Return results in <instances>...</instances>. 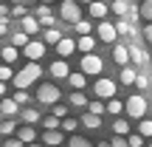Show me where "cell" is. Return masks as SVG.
I'll list each match as a JSON object with an SVG mask.
<instances>
[{"label": "cell", "mask_w": 152, "mask_h": 147, "mask_svg": "<svg viewBox=\"0 0 152 147\" xmlns=\"http://www.w3.org/2000/svg\"><path fill=\"white\" fill-rule=\"evenodd\" d=\"M39 76H42V65H37V60H28V65H23L11 82H14V88H31Z\"/></svg>", "instance_id": "obj_1"}, {"label": "cell", "mask_w": 152, "mask_h": 147, "mask_svg": "<svg viewBox=\"0 0 152 147\" xmlns=\"http://www.w3.org/2000/svg\"><path fill=\"white\" fill-rule=\"evenodd\" d=\"M79 68H82V74H87V76H99V74H102V68H104V60L90 51V54H82Z\"/></svg>", "instance_id": "obj_2"}, {"label": "cell", "mask_w": 152, "mask_h": 147, "mask_svg": "<svg viewBox=\"0 0 152 147\" xmlns=\"http://www.w3.org/2000/svg\"><path fill=\"white\" fill-rule=\"evenodd\" d=\"M37 99H39L42 105H56V102L62 99V91H59L56 85H51V82H45V85L37 88Z\"/></svg>", "instance_id": "obj_3"}, {"label": "cell", "mask_w": 152, "mask_h": 147, "mask_svg": "<svg viewBox=\"0 0 152 147\" xmlns=\"http://www.w3.org/2000/svg\"><path fill=\"white\" fill-rule=\"evenodd\" d=\"M124 110L132 116V119H144V113H147V99H144L141 93H132V96L127 99Z\"/></svg>", "instance_id": "obj_4"}, {"label": "cell", "mask_w": 152, "mask_h": 147, "mask_svg": "<svg viewBox=\"0 0 152 147\" xmlns=\"http://www.w3.org/2000/svg\"><path fill=\"white\" fill-rule=\"evenodd\" d=\"M59 14H62V20H68V23H79V20H82L79 0H62V6H59Z\"/></svg>", "instance_id": "obj_5"}, {"label": "cell", "mask_w": 152, "mask_h": 147, "mask_svg": "<svg viewBox=\"0 0 152 147\" xmlns=\"http://www.w3.org/2000/svg\"><path fill=\"white\" fill-rule=\"evenodd\" d=\"M93 91H96V96H99V99H113L118 88H115V82H113V79H104V76H99Z\"/></svg>", "instance_id": "obj_6"}, {"label": "cell", "mask_w": 152, "mask_h": 147, "mask_svg": "<svg viewBox=\"0 0 152 147\" xmlns=\"http://www.w3.org/2000/svg\"><path fill=\"white\" fill-rule=\"evenodd\" d=\"M99 40H102V43H115V40H118V28H115V23H110V20L99 23Z\"/></svg>", "instance_id": "obj_7"}, {"label": "cell", "mask_w": 152, "mask_h": 147, "mask_svg": "<svg viewBox=\"0 0 152 147\" xmlns=\"http://www.w3.org/2000/svg\"><path fill=\"white\" fill-rule=\"evenodd\" d=\"M23 54H26L28 60H42L45 57V40H31V43L23 48Z\"/></svg>", "instance_id": "obj_8"}, {"label": "cell", "mask_w": 152, "mask_h": 147, "mask_svg": "<svg viewBox=\"0 0 152 147\" xmlns=\"http://www.w3.org/2000/svg\"><path fill=\"white\" fill-rule=\"evenodd\" d=\"M147 60H149L147 51H144L138 43H132V40H130V62H132V65H147Z\"/></svg>", "instance_id": "obj_9"}, {"label": "cell", "mask_w": 152, "mask_h": 147, "mask_svg": "<svg viewBox=\"0 0 152 147\" xmlns=\"http://www.w3.org/2000/svg\"><path fill=\"white\" fill-rule=\"evenodd\" d=\"M113 60L118 62V65H130V45L115 43V45H113Z\"/></svg>", "instance_id": "obj_10"}, {"label": "cell", "mask_w": 152, "mask_h": 147, "mask_svg": "<svg viewBox=\"0 0 152 147\" xmlns=\"http://www.w3.org/2000/svg\"><path fill=\"white\" fill-rule=\"evenodd\" d=\"M20 28L26 34H37L39 28H42V23H39V17H31V14H26V17H20Z\"/></svg>", "instance_id": "obj_11"}, {"label": "cell", "mask_w": 152, "mask_h": 147, "mask_svg": "<svg viewBox=\"0 0 152 147\" xmlns=\"http://www.w3.org/2000/svg\"><path fill=\"white\" fill-rule=\"evenodd\" d=\"M62 142H65V136H62L59 127H51V130L42 133V144H48V147H56V144H62Z\"/></svg>", "instance_id": "obj_12"}, {"label": "cell", "mask_w": 152, "mask_h": 147, "mask_svg": "<svg viewBox=\"0 0 152 147\" xmlns=\"http://www.w3.org/2000/svg\"><path fill=\"white\" fill-rule=\"evenodd\" d=\"M107 3H102V0H93V3H87V14L93 17V20H102V17H107Z\"/></svg>", "instance_id": "obj_13"}, {"label": "cell", "mask_w": 152, "mask_h": 147, "mask_svg": "<svg viewBox=\"0 0 152 147\" xmlns=\"http://www.w3.org/2000/svg\"><path fill=\"white\" fill-rule=\"evenodd\" d=\"M51 74H54L56 79H68V76H71V65L65 62V57H59V60L51 65Z\"/></svg>", "instance_id": "obj_14"}, {"label": "cell", "mask_w": 152, "mask_h": 147, "mask_svg": "<svg viewBox=\"0 0 152 147\" xmlns=\"http://www.w3.org/2000/svg\"><path fill=\"white\" fill-rule=\"evenodd\" d=\"M73 51H76V40H71V37H62L59 43H56V54L65 57V60L73 54Z\"/></svg>", "instance_id": "obj_15"}, {"label": "cell", "mask_w": 152, "mask_h": 147, "mask_svg": "<svg viewBox=\"0 0 152 147\" xmlns=\"http://www.w3.org/2000/svg\"><path fill=\"white\" fill-rule=\"evenodd\" d=\"M93 48H96V40H93L90 34H79V40H76V51H82V54H90Z\"/></svg>", "instance_id": "obj_16"}, {"label": "cell", "mask_w": 152, "mask_h": 147, "mask_svg": "<svg viewBox=\"0 0 152 147\" xmlns=\"http://www.w3.org/2000/svg\"><path fill=\"white\" fill-rule=\"evenodd\" d=\"M82 125H85L87 130H96V127H102V116H99V113H90V110H87V113L82 116Z\"/></svg>", "instance_id": "obj_17"}, {"label": "cell", "mask_w": 152, "mask_h": 147, "mask_svg": "<svg viewBox=\"0 0 152 147\" xmlns=\"http://www.w3.org/2000/svg\"><path fill=\"white\" fill-rule=\"evenodd\" d=\"M28 43H31V34H26L23 28H20V31H14V34H11V45H17V48H26Z\"/></svg>", "instance_id": "obj_18"}, {"label": "cell", "mask_w": 152, "mask_h": 147, "mask_svg": "<svg viewBox=\"0 0 152 147\" xmlns=\"http://www.w3.org/2000/svg\"><path fill=\"white\" fill-rule=\"evenodd\" d=\"M34 139H37V130H34L31 125H26V122H23V127H20V142H23V144H31Z\"/></svg>", "instance_id": "obj_19"}, {"label": "cell", "mask_w": 152, "mask_h": 147, "mask_svg": "<svg viewBox=\"0 0 152 147\" xmlns=\"http://www.w3.org/2000/svg\"><path fill=\"white\" fill-rule=\"evenodd\" d=\"M17 110H20L17 99H3V102H0V113H6V116H14Z\"/></svg>", "instance_id": "obj_20"}, {"label": "cell", "mask_w": 152, "mask_h": 147, "mask_svg": "<svg viewBox=\"0 0 152 147\" xmlns=\"http://www.w3.org/2000/svg\"><path fill=\"white\" fill-rule=\"evenodd\" d=\"M20 119L26 122V125H34V122H39V119H42V113H39V110L26 108V110H20Z\"/></svg>", "instance_id": "obj_21"}, {"label": "cell", "mask_w": 152, "mask_h": 147, "mask_svg": "<svg viewBox=\"0 0 152 147\" xmlns=\"http://www.w3.org/2000/svg\"><path fill=\"white\" fill-rule=\"evenodd\" d=\"M115 28H118V34H124V37H135V26H132V23L130 20H118V23H115Z\"/></svg>", "instance_id": "obj_22"}, {"label": "cell", "mask_w": 152, "mask_h": 147, "mask_svg": "<svg viewBox=\"0 0 152 147\" xmlns=\"http://www.w3.org/2000/svg\"><path fill=\"white\" fill-rule=\"evenodd\" d=\"M110 9H113V14H118V17H127V14H130V3H127V0H113Z\"/></svg>", "instance_id": "obj_23"}, {"label": "cell", "mask_w": 152, "mask_h": 147, "mask_svg": "<svg viewBox=\"0 0 152 147\" xmlns=\"http://www.w3.org/2000/svg\"><path fill=\"white\" fill-rule=\"evenodd\" d=\"M42 40H45V43H59V40H62V34H59V28H54V26H48V28H45V31H42Z\"/></svg>", "instance_id": "obj_24"}, {"label": "cell", "mask_w": 152, "mask_h": 147, "mask_svg": "<svg viewBox=\"0 0 152 147\" xmlns=\"http://www.w3.org/2000/svg\"><path fill=\"white\" fill-rule=\"evenodd\" d=\"M138 133L144 139H152V119H138Z\"/></svg>", "instance_id": "obj_25"}, {"label": "cell", "mask_w": 152, "mask_h": 147, "mask_svg": "<svg viewBox=\"0 0 152 147\" xmlns=\"http://www.w3.org/2000/svg\"><path fill=\"white\" fill-rule=\"evenodd\" d=\"M135 71H132L130 65H121V82H124V85H132V82H135Z\"/></svg>", "instance_id": "obj_26"}, {"label": "cell", "mask_w": 152, "mask_h": 147, "mask_svg": "<svg viewBox=\"0 0 152 147\" xmlns=\"http://www.w3.org/2000/svg\"><path fill=\"white\" fill-rule=\"evenodd\" d=\"M0 51H3V62H9V65L17 60V45H6V48H0Z\"/></svg>", "instance_id": "obj_27"}, {"label": "cell", "mask_w": 152, "mask_h": 147, "mask_svg": "<svg viewBox=\"0 0 152 147\" xmlns=\"http://www.w3.org/2000/svg\"><path fill=\"white\" fill-rule=\"evenodd\" d=\"M71 105H73V108H87L85 93H82V91H73V93H71Z\"/></svg>", "instance_id": "obj_28"}, {"label": "cell", "mask_w": 152, "mask_h": 147, "mask_svg": "<svg viewBox=\"0 0 152 147\" xmlns=\"http://www.w3.org/2000/svg\"><path fill=\"white\" fill-rule=\"evenodd\" d=\"M59 125H62V119H59L56 113H51V116H45V119H42V127H45V130H51V127H59Z\"/></svg>", "instance_id": "obj_29"}, {"label": "cell", "mask_w": 152, "mask_h": 147, "mask_svg": "<svg viewBox=\"0 0 152 147\" xmlns=\"http://www.w3.org/2000/svg\"><path fill=\"white\" fill-rule=\"evenodd\" d=\"M85 79H87V74H71V76H68L71 88H85Z\"/></svg>", "instance_id": "obj_30"}, {"label": "cell", "mask_w": 152, "mask_h": 147, "mask_svg": "<svg viewBox=\"0 0 152 147\" xmlns=\"http://www.w3.org/2000/svg\"><path fill=\"white\" fill-rule=\"evenodd\" d=\"M87 110H90V113H99V116L107 113V108L102 105V99H96V102H87Z\"/></svg>", "instance_id": "obj_31"}, {"label": "cell", "mask_w": 152, "mask_h": 147, "mask_svg": "<svg viewBox=\"0 0 152 147\" xmlns=\"http://www.w3.org/2000/svg\"><path fill=\"white\" fill-rule=\"evenodd\" d=\"M68 147H93V144L87 142L85 136H71V142H68Z\"/></svg>", "instance_id": "obj_32"}, {"label": "cell", "mask_w": 152, "mask_h": 147, "mask_svg": "<svg viewBox=\"0 0 152 147\" xmlns=\"http://www.w3.org/2000/svg\"><path fill=\"white\" fill-rule=\"evenodd\" d=\"M141 17L152 23V0H144V3H141Z\"/></svg>", "instance_id": "obj_33"}, {"label": "cell", "mask_w": 152, "mask_h": 147, "mask_svg": "<svg viewBox=\"0 0 152 147\" xmlns=\"http://www.w3.org/2000/svg\"><path fill=\"white\" fill-rule=\"evenodd\" d=\"M73 28H76V31H79V34H90V20H79V23H73Z\"/></svg>", "instance_id": "obj_34"}, {"label": "cell", "mask_w": 152, "mask_h": 147, "mask_svg": "<svg viewBox=\"0 0 152 147\" xmlns=\"http://www.w3.org/2000/svg\"><path fill=\"white\" fill-rule=\"evenodd\" d=\"M37 17H39V20H45V17H54V14H51V3H39Z\"/></svg>", "instance_id": "obj_35"}, {"label": "cell", "mask_w": 152, "mask_h": 147, "mask_svg": "<svg viewBox=\"0 0 152 147\" xmlns=\"http://www.w3.org/2000/svg\"><path fill=\"white\" fill-rule=\"evenodd\" d=\"M14 130H17V125H14V122H0V133H3V136H11Z\"/></svg>", "instance_id": "obj_36"}, {"label": "cell", "mask_w": 152, "mask_h": 147, "mask_svg": "<svg viewBox=\"0 0 152 147\" xmlns=\"http://www.w3.org/2000/svg\"><path fill=\"white\" fill-rule=\"evenodd\" d=\"M127 130H130V125H127L124 119H118V122H115V125H113V133H118V136H124Z\"/></svg>", "instance_id": "obj_37"}, {"label": "cell", "mask_w": 152, "mask_h": 147, "mask_svg": "<svg viewBox=\"0 0 152 147\" xmlns=\"http://www.w3.org/2000/svg\"><path fill=\"white\" fill-rule=\"evenodd\" d=\"M0 79H3V82L14 79V71H11V65H0Z\"/></svg>", "instance_id": "obj_38"}, {"label": "cell", "mask_w": 152, "mask_h": 147, "mask_svg": "<svg viewBox=\"0 0 152 147\" xmlns=\"http://www.w3.org/2000/svg\"><path fill=\"white\" fill-rule=\"evenodd\" d=\"M107 110H110V113H121V110H124V105L113 96V99H110V105H107Z\"/></svg>", "instance_id": "obj_39"}, {"label": "cell", "mask_w": 152, "mask_h": 147, "mask_svg": "<svg viewBox=\"0 0 152 147\" xmlns=\"http://www.w3.org/2000/svg\"><path fill=\"white\" fill-rule=\"evenodd\" d=\"M26 3H14V9H11V17H26Z\"/></svg>", "instance_id": "obj_40"}, {"label": "cell", "mask_w": 152, "mask_h": 147, "mask_svg": "<svg viewBox=\"0 0 152 147\" xmlns=\"http://www.w3.org/2000/svg\"><path fill=\"white\" fill-rule=\"evenodd\" d=\"M76 127H79V122H76V119H62V130H68V133H73Z\"/></svg>", "instance_id": "obj_41"}, {"label": "cell", "mask_w": 152, "mask_h": 147, "mask_svg": "<svg viewBox=\"0 0 152 147\" xmlns=\"http://www.w3.org/2000/svg\"><path fill=\"white\" fill-rule=\"evenodd\" d=\"M14 99H17V105H28V93L23 91V88H17V93H14Z\"/></svg>", "instance_id": "obj_42"}, {"label": "cell", "mask_w": 152, "mask_h": 147, "mask_svg": "<svg viewBox=\"0 0 152 147\" xmlns=\"http://www.w3.org/2000/svg\"><path fill=\"white\" fill-rule=\"evenodd\" d=\"M127 142H130V147H141L144 144V136H141V133H135V136H130Z\"/></svg>", "instance_id": "obj_43"}, {"label": "cell", "mask_w": 152, "mask_h": 147, "mask_svg": "<svg viewBox=\"0 0 152 147\" xmlns=\"http://www.w3.org/2000/svg\"><path fill=\"white\" fill-rule=\"evenodd\" d=\"M113 147H130V142H127L124 136H118V133H115V139H113Z\"/></svg>", "instance_id": "obj_44"}, {"label": "cell", "mask_w": 152, "mask_h": 147, "mask_svg": "<svg viewBox=\"0 0 152 147\" xmlns=\"http://www.w3.org/2000/svg\"><path fill=\"white\" fill-rule=\"evenodd\" d=\"M135 85H138V88H149V79H147V76H141V74H138V76H135Z\"/></svg>", "instance_id": "obj_45"}, {"label": "cell", "mask_w": 152, "mask_h": 147, "mask_svg": "<svg viewBox=\"0 0 152 147\" xmlns=\"http://www.w3.org/2000/svg\"><path fill=\"white\" fill-rule=\"evenodd\" d=\"M144 40H147V43H152V23H147V26H144Z\"/></svg>", "instance_id": "obj_46"}, {"label": "cell", "mask_w": 152, "mask_h": 147, "mask_svg": "<svg viewBox=\"0 0 152 147\" xmlns=\"http://www.w3.org/2000/svg\"><path fill=\"white\" fill-rule=\"evenodd\" d=\"M6 34H9V17L0 20V37H6Z\"/></svg>", "instance_id": "obj_47"}, {"label": "cell", "mask_w": 152, "mask_h": 147, "mask_svg": "<svg viewBox=\"0 0 152 147\" xmlns=\"http://www.w3.org/2000/svg\"><path fill=\"white\" fill-rule=\"evenodd\" d=\"M54 113L59 116V119H65V105H59V102H56V105H54Z\"/></svg>", "instance_id": "obj_48"}, {"label": "cell", "mask_w": 152, "mask_h": 147, "mask_svg": "<svg viewBox=\"0 0 152 147\" xmlns=\"http://www.w3.org/2000/svg\"><path fill=\"white\" fill-rule=\"evenodd\" d=\"M6 17H11V9H9V6H3V3H0V20H6Z\"/></svg>", "instance_id": "obj_49"}, {"label": "cell", "mask_w": 152, "mask_h": 147, "mask_svg": "<svg viewBox=\"0 0 152 147\" xmlns=\"http://www.w3.org/2000/svg\"><path fill=\"white\" fill-rule=\"evenodd\" d=\"M3 147H23V142H20V139H9Z\"/></svg>", "instance_id": "obj_50"}, {"label": "cell", "mask_w": 152, "mask_h": 147, "mask_svg": "<svg viewBox=\"0 0 152 147\" xmlns=\"http://www.w3.org/2000/svg\"><path fill=\"white\" fill-rule=\"evenodd\" d=\"M96 147H113V142H99Z\"/></svg>", "instance_id": "obj_51"}, {"label": "cell", "mask_w": 152, "mask_h": 147, "mask_svg": "<svg viewBox=\"0 0 152 147\" xmlns=\"http://www.w3.org/2000/svg\"><path fill=\"white\" fill-rule=\"evenodd\" d=\"M3 93H6V82L0 79V96H3Z\"/></svg>", "instance_id": "obj_52"}, {"label": "cell", "mask_w": 152, "mask_h": 147, "mask_svg": "<svg viewBox=\"0 0 152 147\" xmlns=\"http://www.w3.org/2000/svg\"><path fill=\"white\" fill-rule=\"evenodd\" d=\"M11 3H26L28 6V3H34V0H11Z\"/></svg>", "instance_id": "obj_53"}, {"label": "cell", "mask_w": 152, "mask_h": 147, "mask_svg": "<svg viewBox=\"0 0 152 147\" xmlns=\"http://www.w3.org/2000/svg\"><path fill=\"white\" fill-rule=\"evenodd\" d=\"M28 147H42V144H37V142H31V144H28Z\"/></svg>", "instance_id": "obj_54"}, {"label": "cell", "mask_w": 152, "mask_h": 147, "mask_svg": "<svg viewBox=\"0 0 152 147\" xmlns=\"http://www.w3.org/2000/svg\"><path fill=\"white\" fill-rule=\"evenodd\" d=\"M79 3H93V0H79Z\"/></svg>", "instance_id": "obj_55"}, {"label": "cell", "mask_w": 152, "mask_h": 147, "mask_svg": "<svg viewBox=\"0 0 152 147\" xmlns=\"http://www.w3.org/2000/svg\"><path fill=\"white\" fill-rule=\"evenodd\" d=\"M42 3H54V0H42Z\"/></svg>", "instance_id": "obj_56"}, {"label": "cell", "mask_w": 152, "mask_h": 147, "mask_svg": "<svg viewBox=\"0 0 152 147\" xmlns=\"http://www.w3.org/2000/svg\"><path fill=\"white\" fill-rule=\"evenodd\" d=\"M0 60H3V51H0Z\"/></svg>", "instance_id": "obj_57"}, {"label": "cell", "mask_w": 152, "mask_h": 147, "mask_svg": "<svg viewBox=\"0 0 152 147\" xmlns=\"http://www.w3.org/2000/svg\"><path fill=\"white\" fill-rule=\"evenodd\" d=\"M149 60H152V51H149Z\"/></svg>", "instance_id": "obj_58"}, {"label": "cell", "mask_w": 152, "mask_h": 147, "mask_svg": "<svg viewBox=\"0 0 152 147\" xmlns=\"http://www.w3.org/2000/svg\"><path fill=\"white\" fill-rule=\"evenodd\" d=\"M149 147H152V144H149Z\"/></svg>", "instance_id": "obj_59"}]
</instances>
